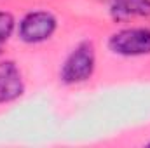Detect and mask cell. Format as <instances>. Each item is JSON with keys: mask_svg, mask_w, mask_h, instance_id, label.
<instances>
[{"mask_svg": "<svg viewBox=\"0 0 150 148\" xmlns=\"http://www.w3.org/2000/svg\"><path fill=\"white\" fill-rule=\"evenodd\" d=\"M96 70V49L93 42L84 40L77 44L59 68V80L65 85L87 82Z\"/></svg>", "mask_w": 150, "mask_h": 148, "instance_id": "obj_1", "label": "cell"}, {"mask_svg": "<svg viewBox=\"0 0 150 148\" xmlns=\"http://www.w3.org/2000/svg\"><path fill=\"white\" fill-rule=\"evenodd\" d=\"M56 30L58 19L49 11H30L18 25L19 40L25 44H42L52 37Z\"/></svg>", "mask_w": 150, "mask_h": 148, "instance_id": "obj_2", "label": "cell"}, {"mask_svg": "<svg viewBox=\"0 0 150 148\" xmlns=\"http://www.w3.org/2000/svg\"><path fill=\"white\" fill-rule=\"evenodd\" d=\"M108 49L117 56L136 58L150 54V28H122L108 38Z\"/></svg>", "mask_w": 150, "mask_h": 148, "instance_id": "obj_3", "label": "cell"}, {"mask_svg": "<svg viewBox=\"0 0 150 148\" xmlns=\"http://www.w3.org/2000/svg\"><path fill=\"white\" fill-rule=\"evenodd\" d=\"M25 78L12 59H0V105L12 103L25 94Z\"/></svg>", "mask_w": 150, "mask_h": 148, "instance_id": "obj_4", "label": "cell"}, {"mask_svg": "<svg viewBox=\"0 0 150 148\" xmlns=\"http://www.w3.org/2000/svg\"><path fill=\"white\" fill-rule=\"evenodd\" d=\"M110 16L115 23H124L133 18H150V0H112Z\"/></svg>", "mask_w": 150, "mask_h": 148, "instance_id": "obj_5", "label": "cell"}, {"mask_svg": "<svg viewBox=\"0 0 150 148\" xmlns=\"http://www.w3.org/2000/svg\"><path fill=\"white\" fill-rule=\"evenodd\" d=\"M16 30V19L11 12H5V11H0V54H2V49L5 45V42L12 37Z\"/></svg>", "mask_w": 150, "mask_h": 148, "instance_id": "obj_6", "label": "cell"}, {"mask_svg": "<svg viewBox=\"0 0 150 148\" xmlns=\"http://www.w3.org/2000/svg\"><path fill=\"white\" fill-rule=\"evenodd\" d=\"M149 145H150V143H149Z\"/></svg>", "mask_w": 150, "mask_h": 148, "instance_id": "obj_7", "label": "cell"}]
</instances>
